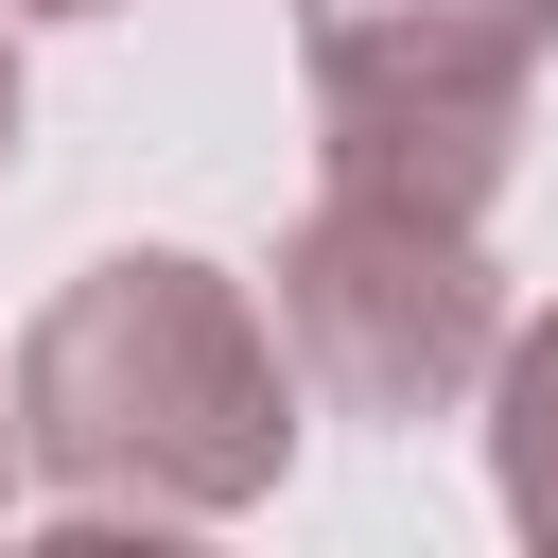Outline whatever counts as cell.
<instances>
[{"label": "cell", "mask_w": 558, "mask_h": 558, "mask_svg": "<svg viewBox=\"0 0 558 558\" xmlns=\"http://www.w3.org/2000/svg\"><path fill=\"white\" fill-rule=\"evenodd\" d=\"M0 157H17V52H0Z\"/></svg>", "instance_id": "obj_5"}, {"label": "cell", "mask_w": 558, "mask_h": 558, "mask_svg": "<svg viewBox=\"0 0 558 558\" xmlns=\"http://www.w3.org/2000/svg\"><path fill=\"white\" fill-rule=\"evenodd\" d=\"M541 52H558V0H314V122H331V192L488 209Z\"/></svg>", "instance_id": "obj_2"}, {"label": "cell", "mask_w": 558, "mask_h": 558, "mask_svg": "<svg viewBox=\"0 0 558 558\" xmlns=\"http://www.w3.org/2000/svg\"><path fill=\"white\" fill-rule=\"evenodd\" d=\"M488 453H506V523L558 541V331L506 349V418H488Z\"/></svg>", "instance_id": "obj_4"}, {"label": "cell", "mask_w": 558, "mask_h": 558, "mask_svg": "<svg viewBox=\"0 0 558 558\" xmlns=\"http://www.w3.org/2000/svg\"><path fill=\"white\" fill-rule=\"evenodd\" d=\"M35 17H87V0H35Z\"/></svg>", "instance_id": "obj_6"}, {"label": "cell", "mask_w": 558, "mask_h": 558, "mask_svg": "<svg viewBox=\"0 0 558 558\" xmlns=\"http://www.w3.org/2000/svg\"><path fill=\"white\" fill-rule=\"evenodd\" d=\"M17 453H35V488L87 506V523H227V506H262L279 453H296L279 331H262L209 262H174V244L87 262V279L35 314V349H17Z\"/></svg>", "instance_id": "obj_1"}, {"label": "cell", "mask_w": 558, "mask_h": 558, "mask_svg": "<svg viewBox=\"0 0 558 558\" xmlns=\"http://www.w3.org/2000/svg\"><path fill=\"white\" fill-rule=\"evenodd\" d=\"M279 349L331 418H436L471 366H488V262H471V209H418V192H331L279 262Z\"/></svg>", "instance_id": "obj_3"}]
</instances>
